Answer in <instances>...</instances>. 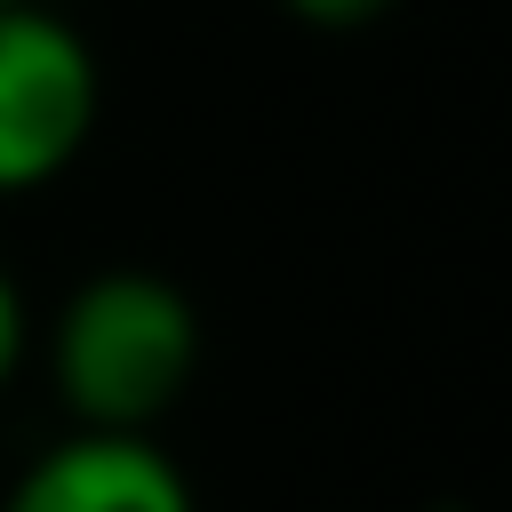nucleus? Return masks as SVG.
I'll use <instances>...</instances> for the list:
<instances>
[{
  "label": "nucleus",
  "instance_id": "nucleus-3",
  "mask_svg": "<svg viewBox=\"0 0 512 512\" xmlns=\"http://www.w3.org/2000/svg\"><path fill=\"white\" fill-rule=\"evenodd\" d=\"M0 512H200L184 464L160 448V432H56L0 496Z\"/></svg>",
  "mask_w": 512,
  "mask_h": 512
},
{
  "label": "nucleus",
  "instance_id": "nucleus-6",
  "mask_svg": "<svg viewBox=\"0 0 512 512\" xmlns=\"http://www.w3.org/2000/svg\"><path fill=\"white\" fill-rule=\"evenodd\" d=\"M0 8H8V0H0Z\"/></svg>",
  "mask_w": 512,
  "mask_h": 512
},
{
  "label": "nucleus",
  "instance_id": "nucleus-4",
  "mask_svg": "<svg viewBox=\"0 0 512 512\" xmlns=\"http://www.w3.org/2000/svg\"><path fill=\"white\" fill-rule=\"evenodd\" d=\"M32 360V312H24V288H16V272L0 264V392L16 384V368Z\"/></svg>",
  "mask_w": 512,
  "mask_h": 512
},
{
  "label": "nucleus",
  "instance_id": "nucleus-5",
  "mask_svg": "<svg viewBox=\"0 0 512 512\" xmlns=\"http://www.w3.org/2000/svg\"><path fill=\"white\" fill-rule=\"evenodd\" d=\"M296 24H312V32H360V24H376V16H392L400 0H280Z\"/></svg>",
  "mask_w": 512,
  "mask_h": 512
},
{
  "label": "nucleus",
  "instance_id": "nucleus-1",
  "mask_svg": "<svg viewBox=\"0 0 512 512\" xmlns=\"http://www.w3.org/2000/svg\"><path fill=\"white\" fill-rule=\"evenodd\" d=\"M32 352L72 424L160 432L176 416V400L200 384L208 328H200V304L184 280H168L152 264H104L56 304V320Z\"/></svg>",
  "mask_w": 512,
  "mask_h": 512
},
{
  "label": "nucleus",
  "instance_id": "nucleus-2",
  "mask_svg": "<svg viewBox=\"0 0 512 512\" xmlns=\"http://www.w3.org/2000/svg\"><path fill=\"white\" fill-rule=\"evenodd\" d=\"M104 72L72 16L40 0L0 8V200L48 192L96 136Z\"/></svg>",
  "mask_w": 512,
  "mask_h": 512
}]
</instances>
